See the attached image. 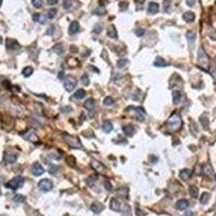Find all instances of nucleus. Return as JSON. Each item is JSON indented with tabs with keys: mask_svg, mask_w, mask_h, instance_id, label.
Instances as JSON below:
<instances>
[{
	"mask_svg": "<svg viewBox=\"0 0 216 216\" xmlns=\"http://www.w3.org/2000/svg\"><path fill=\"white\" fill-rule=\"evenodd\" d=\"M182 118H181V116H179L178 113H173L170 118L168 119V121H166V125H168V127L170 129V130L172 131H177L181 129V127H182Z\"/></svg>",
	"mask_w": 216,
	"mask_h": 216,
	"instance_id": "obj_1",
	"label": "nucleus"
},
{
	"mask_svg": "<svg viewBox=\"0 0 216 216\" xmlns=\"http://www.w3.org/2000/svg\"><path fill=\"white\" fill-rule=\"evenodd\" d=\"M198 65L200 67H202L203 69H205V70L209 69L210 59L202 48H199V51H198Z\"/></svg>",
	"mask_w": 216,
	"mask_h": 216,
	"instance_id": "obj_2",
	"label": "nucleus"
},
{
	"mask_svg": "<svg viewBox=\"0 0 216 216\" xmlns=\"http://www.w3.org/2000/svg\"><path fill=\"white\" fill-rule=\"evenodd\" d=\"M24 177H22V176H16V177H14L12 178L9 183H7V187L8 188H11V189H18L21 188L22 186L24 185Z\"/></svg>",
	"mask_w": 216,
	"mask_h": 216,
	"instance_id": "obj_3",
	"label": "nucleus"
},
{
	"mask_svg": "<svg viewBox=\"0 0 216 216\" xmlns=\"http://www.w3.org/2000/svg\"><path fill=\"white\" fill-rule=\"evenodd\" d=\"M64 140L66 141V143L70 146L72 148H76V149H79V148L82 147V145L80 143V141L75 136H72V135H68V134H65L64 135Z\"/></svg>",
	"mask_w": 216,
	"mask_h": 216,
	"instance_id": "obj_4",
	"label": "nucleus"
},
{
	"mask_svg": "<svg viewBox=\"0 0 216 216\" xmlns=\"http://www.w3.org/2000/svg\"><path fill=\"white\" fill-rule=\"evenodd\" d=\"M76 86H77V80L74 78V77H66L65 80H64V86H65L66 91H68V92H72V90L75 89Z\"/></svg>",
	"mask_w": 216,
	"mask_h": 216,
	"instance_id": "obj_5",
	"label": "nucleus"
},
{
	"mask_svg": "<svg viewBox=\"0 0 216 216\" xmlns=\"http://www.w3.org/2000/svg\"><path fill=\"white\" fill-rule=\"evenodd\" d=\"M38 186H39V189L41 190V191H45V192H48L50 191L52 189V187H53V184H52V182L50 181V179H41L40 182H39V184H38Z\"/></svg>",
	"mask_w": 216,
	"mask_h": 216,
	"instance_id": "obj_6",
	"label": "nucleus"
},
{
	"mask_svg": "<svg viewBox=\"0 0 216 216\" xmlns=\"http://www.w3.org/2000/svg\"><path fill=\"white\" fill-rule=\"evenodd\" d=\"M23 137H24V140H26L28 142H31V143H35V144H39L40 143L39 137L37 136V134L35 133L34 131H28V132H26L25 134H23Z\"/></svg>",
	"mask_w": 216,
	"mask_h": 216,
	"instance_id": "obj_7",
	"label": "nucleus"
},
{
	"mask_svg": "<svg viewBox=\"0 0 216 216\" xmlns=\"http://www.w3.org/2000/svg\"><path fill=\"white\" fill-rule=\"evenodd\" d=\"M31 172H33V174L35 176H40L45 173V169L42 168V165L40 163H38V162H35L33 166H31Z\"/></svg>",
	"mask_w": 216,
	"mask_h": 216,
	"instance_id": "obj_8",
	"label": "nucleus"
},
{
	"mask_svg": "<svg viewBox=\"0 0 216 216\" xmlns=\"http://www.w3.org/2000/svg\"><path fill=\"white\" fill-rule=\"evenodd\" d=\"M6 47H7L8 50H11V51L20 49L18 42H17L16 40H14V39H10V38L7 39V41H6Z\"/></svg>",
	"mask_w": 216,
	"mask_h": 216,
	"instance_id": "obj_9",
	"label": "nucleus"
},
{
	"mask_svg": "<svg viewBox=\"0 0 216 216\" xmlns=\"http://www.w3.org/2000/svg\"><path fill=\"white\" fill-rule=\"evenodd\" d=\"M17 159V154H13V152H6L4 154V161L8 164H12L14 162L16 161Z\"/></svg>",
	"mask_w": 216,
	"mask_h": 216,
	"instance_id": "obj_10",
	"label": "nucleus"
},
{
	"mask_svg": "<svg viewBox=\"0 0 216 216\" xmlns=\"http://www.w3.org/2000/svg\"><path fill=\"white\" fill-rule=\"evenodd\" d=\"M91 165H92L93 169H95L97 172H100V173H104L105 172V166H104L101 162L96 161V160H92L91 161Z\"/></svg>",
	"mask_w": 216,
	"mask_h": 216,
	"instance_id": "obj_11",
	"label": "nucleus"
},
{
	"mask_svg": "<svg viewBox=\"0 0 216 216\" xmlns=\"http://www.w3.org/2000/svg\"><path fill=\"white\" fill-rule=\"evenodd\" d=\"M91 210H92L94 213L98 214V213H101L104 210V205L100 202H93L92 204H91Z\"/></svg>",
	"mask_w": 216,
	"mask_h": 216,
	"instance_id": "obj_12",
	"label": "nucleus"
},
{
	"mask_svg": "<svg viewBox=\"0 0 216 216\" xmlns=\"http://www.w3.org/2000/svg\"><path fill=\"white\" fill-rule=\"evenodd\" d=\"M79 23L78 22H72V24L69 26V35H76L79 31Z\"/></svg>",
	"mask_w": 216,
	"mask_h": 216,
	"instance_id": "obj_13",
	"label": "nucleus"
},
{
	"mask_svg": "<svg viewBox=\"0 0 216 216\" xmlns=\"http://www.w3.org/2000/svg\"><path fill=\"white\" fill-rule=\"evenodd\" d=\"M33 18H34L35 22L40 23V24H45V22H47V18H45V15L41 13H35L34 15H33Z\"/></svg>",
	"mask_w": 216,
	"mask_h": 216,
	"instance_id": "obj_14",
	"label": "nucleus"
},
{
	"mask_svg": "<svg viewBox=\"0 0 216 216\" xmlns=\"http://www.w3.org/2000/svg\"><path fill=\"white\" fill-rule=\"evenodd\" d=\"M102 129H103V131L105 132V133H110L111 131L113 130V123L110 122V121L108 120H105L103 122V125H102Z\"/></svg>",
	"mask_w": 216,
	"mask_h": 216,
	"instance_id": "obj_15",
	"label": "nucleus"
},
{
	"mask_svg": "<svg viewBox=\"0 0 216 216\" xmlns=\"http://www.w3.org/2000/svg\"><path fill=\"white\" fill-rule=\"evenodd\" d=\"M191 176V171L188 170V169H184L182 171L179 172V177L183 179V181H187V179L190 178Z\"/></svg>",
	"mask_w": 216,
	"mask_h": 216,
	"instance_id": "obj_16",
	"label": "nucleus"
},
{
	"mask_svg": "<svg viewBox=\"0 0 216 216\" xmlns=\"http://www.w3.org/2000/svg\"><path fill=\"white\" fill-rule=\"evenodd\" d=\"M120 202L118 201V199H116V198H113V199L110 200V209L113 210V211H116V212H118L119 210H120Z\"/></svg>",
	"mask_w": 216,
	"mask_h": 216,
	"instance_id": "obj_17",
	"label": "nucleus"
},
{
	"mask_svg": "<svg viewBox=\"0 0 216 216\" xmlns=\"http://www.w3.org/2000/svg\"><path fill=\"white\" fill-rule=\"evenodd\" d=\"M183 18H184V21L185 22H188V23H190V22H193L195 21V13L193 12H190V11H188V12H185V13L183 14Z\"/></svg>",
	"mask_w": 216,
	"mask_h": 216,
	"instance_id": "obj_18",
	"label": "nucleus"
},
{
	"mask_svg": "<svg viewBox=\"0 0 216 216\" xmlns=\"http://www.w3.org/2000/svg\"><path fill=\"white\" fill-rule=\"evenodd\" d=\"M176 209L178 210H186L187 208L189 206V202L187 201V200H178L177 202H176Z\"/></svg>",
	"mask_w": 216,
	"mask_h": 216,
	"instance_id": "obj_19",
	"label": "nucleus"
},
{
	"mask_svg": "<svg viewBox=\"0 0 216 216\" xmlns=\"http://www.w3.org/2000/svg\"><path fill=\"white\" fill-rule=\"evenodd\" d=\"M158 11H159L158 4H156V2H150V4H148V13L156 14V13H158Z\"/></svg>",
	"mask_w": 216,
	"mask_h": 216,
	"instance_id": "obj_20",
	"label": "nucleus"
},
{
	"mask_svg": "<svg viewBox=\"0 0 216 216\" xmlns=\"http://www.w3.org/2000/svg\"><path fill=\"white\" fill-rule=\"evenodd\" d=\"M172 96H173V102H174V104H178L181 102V100H182V93L178 90L173 91L172 92Z\"/></svg>",
	"mask_w": 216,
	"mask_h": 216,
	"instance_id": "obj_21",
	"label": "nucleus"
},
{
	"mask_svg": "<svg viewBox=\"0 0 216 216\" xmlns=\"http://www.w3.org/2000/svg\"><path fill=\"white\" fill-rule=\"evenodd\" d=\"M134 127L132 125V124H127V125H124L123 127V132L125 135H127V136H132L134 134Z\"/></svg>",
	"mask_w": 216,
	"mask_h": 216,
	"instance_id": "obj_22",
	"label": "nucleus"
},
{
	"mask_svg": "<svg viewBox=\"0 0 216 216\" xmlns=\"http://www.w3.org/2000/svg\"><path fill=\"white\" fill-rule=\"evenodd\" d=\"M107 35L109 36L110 38H117L118 37V33L116 30V27L113 25H110L108 29H107Z\"/></svg>",
	"mask_w": 216,
	"mask_h": 216,
	"instance_id": "obj_23",
	"label": "nucleus"
},
{
	"mask_svg": "<svg viewBox=\"0 0 216 216\" xmlns=\"http://www.w3.org/2000/svg\"><path fill=\"white\" fill-rule=\"evenodd\" d=\"M86 96V91L82 89L78 90V91H76V93L74 94L72 96V98H76V100H82L83 97Z\"/></svg>",
	"mask_w": 216,
	"mask_h": 216,
	"instance_id": "obj_24",
	"label": "nucleus"
},
{
	"mask_svg": "<svg viewBox=\"0 0 216 216\" xmlns=\"http://www.w3.org/2000/svg\"><path fill=\"white\" fill-rule=\"evenodd\" d=\"M189 193L191 195L192 198H198V195H199V189L197 188L195 186L191 185L189 187Z\"/></svg>",
	"mask_w": 216,
	"mask_h": 216,
	"instance_id": "obj_25",
	"label": "nucleus"
},
{
	"mask_svg": "<svg viewBox=\"0 0 216 216\" xmlns=\"http://www.w3.org/2000/svg\"><path fill=\"white\" fill-rule=\"evenodd\" d=\"M154 65L157 66V67H165V66H168V63L165 62L163 58L157 57V59H156L154 63Z\"/></svg>",
	"mask_w": 216,
	"mask_h": 216,
	"instance_id": "obj_26",
	"label": "nucleus"
},
{
	"mask_svg": "<svg viewBox=\"0 0 216 216\" xmlns=\"http://www.w3.org/2000/svg\"><path fill=\"white\" fill-rule=\"evenodd\" d=\"M210 198H211V195H210L209 192H203L201 198H200V202L202 203V204H206V203L209 202Z\"/></svg>",
	"mask_w": 216,
	"mask_h": 216,
	"instance_id": "obj_27",
	"label": "nucleus"
},
{
	"mask_svg": "<svg viewBox=\"0 0 216 216\" xmlns=\"http://www.w3.org/2000/svg\"><path fill=\"white\" fill-rule=\"evenodd\" d=\"M94 105H95V103H94V100H93V98L86 100V103H84V107H86V109H88V110L93 109V108H94Z\"/></svg>",
	"mask_w": 216,
	"mask_h": 216,
	"instance_id": "obj_28",
	"label": "nucleus"
},
{
	"mask_svg": "<svg viewBox=\"0 0 216 216\" xmlns=\"http://www.w3.org/2000/svg\"><path fill=\"white\" fill-rule=\"evenodd\" d=\"M186 38L188 39V41L190 42V43H192L195 39V31H192V30L187 31V33H186Z\"/></svg>",
	"mask_w": 216,
	"mask_h": 216,
	"instance_id": "obj_29",
	"label": "nucleus"
},
{
	"mask_svg": "<svg viewBox=\"0 0 216 216\" xmlns=\"http://www.w3.org/2000/svg\"><path fill=\"white\" fill-rule=\"evenodd\" d=\"M200 122L202 123L203 127H204L205 130H208V129H209V119H208V117L201 116V117H200Z\"/></svg>",
	"mask_w": 216,
	"mask_h": 216,
	"instance_id": "obj_30",
	"label": "nucleus"
},
{
	"mask_svg": "<svg viewBox=\"0 0 216 216\" xmlns=\"http://www.w3.org/2000/svg\"><path fill=\"white\" fill-rule=\"evenodd\" d=\"M54 52L56 54H62L63 52H64V48H63V45L62 43H57V45H54V48H53Z\"/></svg>",
	"mask_w": 216,
	"mask_h": 216,
	"instance_id": "obj_31",
	"label": "nucleus"
},
{
	"mask_svg": "<svg viewBox=\"0 0 216 216\" xmlns=\"http://www.w3.org/2000/svg\"><path fill=\"white\" fill-rule=\"evenodd\" d=\"M203 172H204V174L208 175V176H211L213 174V169L212 166L210 164H205L204 165V169H203Z\"/></svg>",
	"mask_w": 216,
	"mask_h": 216,
	"instance_id": "obj_32",
	"label": "nucleus"
},
{
	"mask_svg": "<svg viewBox=\"0 0 216 216\" xmlns=\"http://www.w3.org/2000/svg\"><path fill=\"white\" fill-rule=\"evenodd\" d=\"M33 72H34V69L31 68V67H29V66H27V67H25V68L23 69V75H24L25 77H29Z\"/></svg>",
	"mask_w": 216,
	"mask_h": 216,
	"instance_id": "obj_33",
	"label": "nucleus"
},
{
	"mask_svg": "<svg viewBox=\"0 0 216 216\" xmlns=\"http://www.w3.org/2000/svg\"><path fill=\"white\" fill-rule=\"evenodd\" d=\"M127 64V59H125V58H122V59H119V61L117 62V67H118V68H123Z\"/></svg>",
	"mask_w": 216,
	"mask_h": 216,
	"instance_id": "obj_34",
	"label": "nucleus"
},
{
	"mask_svg": "<svg viewBox=\"0 0 216 216\" xmlns=\"http://www.w3.org/2000/svg\"><path fill=\"white\" fill-rule=\"evenodd\" d=\"M104 104L106 105V106H111V105H113L115 104V100H113V97H106L105 100H104Z\"/></svg>",
	"mask_w": 216,
	"mask_h": 216,
	"instance_id": "obj_35",
	"label": "nucleus"
},
{
	"mask_svg": "<svg viewBox=\"0 0 216 216\" xmlns=\"http://www.w3.org/2000/svg\"><path fill=\"white\" fill-rule=\"evenodd\" d=\"M14 200V202H16V203H22L23 201L25 200V197L23 195H16L15 197L13 198Z\"/></svg>",
	"mask_w": 216,
	"mask_h": 216,
	"instance_id": "obj_36",
	"label": "nucleus"
},
{
	"mask_svg": "<svg viewBox=\"0 0 216 216\" xmlns=\"http://www.w3.org/2000/svg\"><path fill=\"white\" fill-rule=\"evenodd\" d=\"M81 83H82L83 86H89V83H90L89 76H88V75H83L82 77H81Z\"/></svg>",
	"mask_w": 216,
	"mask_h": 216,
	"instance_id": "obj_37",
	"label": "nucleus"
},
{
	"mask_svg": "<svg viewBox=\"0 0 216 216\" xmlns=\"http://www.w3.org/2000/svg\"><path fill=\"white\" fill-rule=\"evenodd\" d=\"M66 161H67V163H68L70 166H75V164H76V159H75V157H72V156H69Z\"/></svg>",
	"mask_w": 216,
	"mask_h": 216,
	"instance_id": "obj_38",
	"label": "nucleus"
},
{
	"mask_svg": "<svg viewBox=\"0 0 216 216\" xmlns=\"http://www.w3.org/2000/svg\"><path fill=\"white\" fill-rule=\"evenodd\" d=\"M72 6V0H64V8L66 10H69Z\"/></svg>",
	"mask_w": 216,
	"mask_h": 216,
	"instance_id": "obj_39",
	"label": "nucleus"
},
{
	"mask_svg": "<svg viewBox=\"0 0 216 216\" xmlns=\"http://www.w3.org/2000/svg\"><path fill=\"white\" fill-rule=\"evenodd\" d=\"M42 0H31V4H34L35 8H40L42 6Z\"/></svg>",
	"mask_w": 216,
	"mask_h": 216,
	"instance_id": "obj_40",
	"label": "nucleus"
},
{
	"mask_svg": "<svg viewBox=\"0 0 216 216\" xmlns=\"http://www.w3.org/2000/svg\"><path fill=\"white\" fill-rule=\"evenodd\" d=\"M55 15H56V10H55V9H51V10H49V12H48V17H49V18H53V17H55Z\"/></svg>",
	"mask_w": 216,
	"mask_h": 216,
	"instance_id": "obj_41",
	"label": "nucleus"
},
{
	"mask_svg": "<svg viewBox=\"0 0 216 216\" xmlns=\"http://www.w3.org/2000/svg\"><path fill=\"white\" fill-rule=\"evenodd\" d=\"M144 34H145L144 29H142V28H137V29H135V35H136V36H138V37L143 36Z\"/></svg>",
	"mask_w": 216,
	"mask_h": 216,
	"instance_id": "obj_42",
	"label": "nucleus"
},
{
	"mask_svg": "<svg viewBox=\"0 0 216 216\" xmlns=\"http://www.w3.org/2000/svg\"><path fill=\"white\" fill-rule=\"evenodd\" d=\"M54 31H55V26H50V27L48 28V31H47V35H49V36H52V35L54 34Z\"/></svg>",
	"mask_w": 216,
	"mask_h": 216,
	"instance_id": "obj_43",
	"label": "nucleus"
},
{
	"mask_svg": "<svg viewBox=\"0 0 216 216\" xmlns=\"http://www.w3.org/2000/svg\"><path fill=\"white\" fill-rule=\"evenodd\" d=\"M56 172H57V168H56V166H54V165L50 166V169H49V173H51V174H55Z\"/></svg>",
	"mask_w": 216,
	"mask_h": 216,
	"instance_id": "obj_44",
	"label": "nucleus"
},
{
	"mask_svg": "<svg viewBox=\"0 0 216 216\" xmlns=\"http://www.w3.org/2000/svg\"><path fill=\"white\" fill-rule=\"evenodd\" d=\"M186 4H187V6H189V7H193L195 4V0H186Z\"/></svg>",
	"mask_w": 216,
	"mask_h": 216,
	"instance_id": "obj_45",
	"label": "nucleus"
},
{
	"mask_svg": "<svg viewBox=\"0 0 216 216\" xmlns=\"http://www.w3.org/2000/svg\"><path fill=\"white\" fill-rule=\"evenodd\" d=\"M119 7H120L121 10H127V2H121V4H119Z\"/></svg>",
	"mask_w": 216,
	"mask_h": 216,
	"instance_id": "obj_46",
	"label": "nucleus"
},
{
	"mask_svg": "<svg viewBox=\"0 0 216 216\" xmlns=\"http://www.w3.org/2000/svg\"><path fill=\"white\" fill-rule=\"evenodd\" d=\"M101 31H102V26H96L94 28V33H96V34H100Z\"/></svg>",
	"mask_w": 216,
	"mask_h": 216,
	"instance_id": "obj_47",
	"label": "nucleus"
},
{
	"mask_svg": "<svg viewBox=\"0 0 216 216\" xmlns=\"http://www.w3.org/2000/svg\"><path fill=\"white\" fill-rule=\"evenodd\" d=\"M70 52H72V53H77V52H78V49H77V47H75V45H72V47H70Z\"/></svg>",
	"mask_w": 216,
	"mask_h": 216,
	"instance_id": "obj_48",
	"label": "nucleus"
},
{
	"mask_svg": "<svg viewBox=\"0 0 216 216\" xmlns=\"http://www.w3.org/2000/svg\"><path fill=\"white\" fill-rule=\"evenodd\" d=\"M105 185H106V189H108V190H111V189H113V187L110 185V183H108L107 181L105 182Z\"/></svg>",
	"mask_w": 216,
	"mask_h": 216,
	"instance_id": "obj_49",
	"label": "nucleus"
},
{
	"mask_svg": "<svg viewBox=\"0 0 216 216\" xmlns=\"http://www.w3.org/2000/svg\"><path fill=\"white\" fill-rule=\"evenodd\" d=\"M47 1H48L49 4H57L58 0H47Z\"/></svg>",
	"mask_w": 216,
	"mask_h": 216,
	"instance_id": "obj_50",
	"label": "nucleus"
},
{
	"mask_svg": "<svg viewBox=\"0 0 216 216\" xmlns=\"http://www.w3.org/2000/svg\"><path fill=\"white\" fill-rule=\"evenodd\" d=\"M2 42V38H1V36H0V43Z\"/></svg>",
	"mask_w": 216,
	"mask_h": 216,
	"instance_id": "obj_51",
	"label": "nucleus"
},
{
	"mask_svg": "<svg viewBox=\"0 0 216 216\" xmlns=\"http://www.w3.org/2000/svg\"><path fill=\"white\" fill-rule=\"evenodd\" d=\"M1 4H2V0H0V6H1Z\"/></svg>",
	"mask_w": 216,
	"mask_h": 216,
	"instance_id": "obj_52",
	"label": "nucleus"
},
{
	"mask_svg": "<svg viewBox=\"0 0 216 216\" xmlns=\"http://www.w3.org/2000/svg\"><path fill=\"white\" fill-rule=\"evenodd\" d=\"M215 181H216V175H215Z\"/></svg>",
	"mask_w": 216,
	"mask_h": 216,
	"instance_id": "obj_53",
	"label": "nucleus"
}]
</instances>
